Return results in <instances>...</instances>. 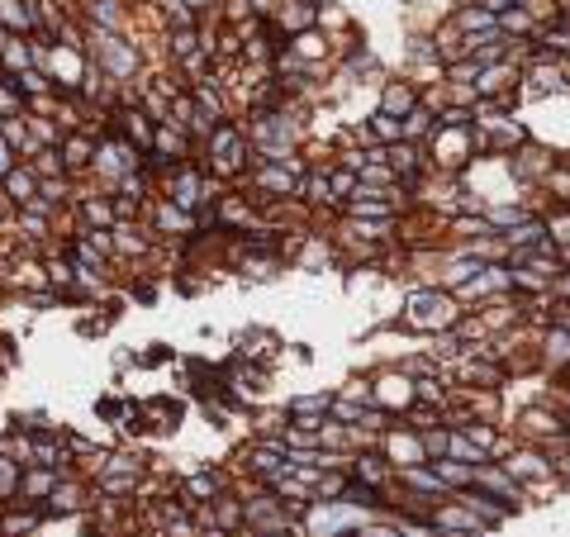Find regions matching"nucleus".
Masks as SVG:
<instances>
[{
	"mask_svg": "<svg viewBox=\"0 0 570 537\" xmlns=\"http://www.w3.org/2000/svg\"><path fill=\"white\" fill-rule=\"evenodd\" d=\"M29 190H33V181H29V176H19V172H10V195H15L19 205H24V200H33Z\"/></svg>",
	"mask_w": 570,
	"mask_h": 537,
	"instance_id": "obj_1",
	"label": "nucleus"
},
{
	"mask_svg": "<svg viewBox=\"0 0 570 537\" xmlns=\"http://www.w3.org/2000/svg\"><path fill=\"white\" fill-rule=\"evenodd\" d=\"M67 162L81 167V162H86V143H72V148H67Z\"/></svg>",
	"mask_w": 570,
	"mask_h": 537,
	"instance_id": "obj_2",
	"label": "nucleus"
},
{
	"mask_svg": "<svg viewBox=\"0 0 570 537\" xmlns=\"http://www.w3.org/2000/svg\"><path fill=\"white\" fill-rule=\"evenodd\" d=\"M190 490H195V494H209V490H214V480H209V475H195V480H190Z\"/></svg>",
	"mask_w": 570,
	"mask_h": 537,
	"instance_id": "obj_3",
	"label": "nucleus"
},
{
	"mask_svg": "<svg viewBox=\"0 0 570 537\" xmlns=\"http://www.w3.org/2000/svg\"><path fill=\"white\" fill-rule=\"evenodd\" d=\"M5 167H10V157H5V143H0V172H5Z\"/></svg>",
	"mask_w": 570,
	"mask_h": 537,
	"instance_id": "obj_4",
	"label": "nucleus"
}]
</instances>
